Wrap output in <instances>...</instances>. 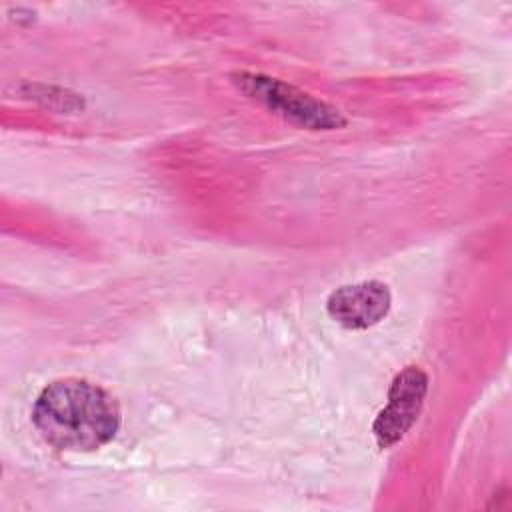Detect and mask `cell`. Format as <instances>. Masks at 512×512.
I'll use <instances>...</instances> for the list:
<instances>
[{
  "instance_id": "cell-1",
  "label": "cell",
  "mask_w": 512,
  "mask_h": 512,
  "mask_svg": "<svg viewBox=\"0 0 512 512\" xmlns=\"http://www.w3.org/2000/svg\"><path fill=\"white\" fill-rule=\"evenodd\" d=\"M32 420L48 444L60 450L90 452L114 438L120 410L100 386L80 378H64L40 392Z\"/></svg>"
},
{
  "instance_id": "cell-2",
  "label": "cell",
  "mask_w": 512,
  "mask_h": 512,
  "mask_svg": "<svg viewBox=\"0 0 512 512\" xmlns=\"http://www.w3.org/2000/svg\"><path fill=\"white\" fill-rule=\"evenodd\" d=\"M236 84L250 98L262 102L272 112L304 128L332 130L344 124V118L338 114V110L330 108L324 102L314 100L312 96L276 78H268L260 74H238Z\"/></svg>"
},
{
  "instance_id": "cell-3",
  "label": "cell",
  "mask_w": 512,
  "mask_h": 512,
  "mask_svg": "<svg viewBox=\"0 0 512 512\" xmlns=\"http://www.w3.org/2000/svg\"><path fill=\"white\" fill-rule=\"evenodd\" d=\"M428 390V376L418 366L404 368L388 390V404L374 420L372 432L380 448H390L404 438L420 414Z\"/></svg>"
},
{
  "instance_id": "cell-4",
  "label": "cell",
  "mask_w": 512,
  "mask_h": 512,
  "mask_svg": "<svg viewBox=\"0 0 512 512\" xmlns=\"http://www.w3.org/2000/svg\"><path fill=\"white\" fill-rule=\"evenodd\" d=\"M390 290L386 284L370 280L340 286L328 296V314L344 328H368L378 324L390 310Z\"/></svg>"
}]
</instances>
